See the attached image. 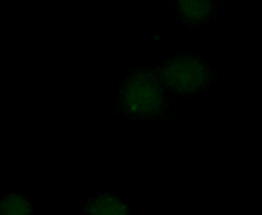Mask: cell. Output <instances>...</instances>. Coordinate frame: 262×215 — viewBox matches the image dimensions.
<instances>
[{
  "instance_id": "2",
  "label": "cell",
  "mask_w": 262,
  "mask_h": 215,
  "mask_svg": "<svg viewBox=\"0 0 262 215\" xmlns=\"http://www.w3.org/2000/svg\"><path fill=\"white\" fill-rule=\"evenodd\" d=\"M155 74L162 86L179 91V93H193L210 82V67L193 55L174 57L167 65H162Z\"/></svg>"
},
{
  "instance_id": "3",
  "label": "cell",
  "mask_w": 262,
  "mask_h": 215,
  "mask_svg": "<svg viewBox=\"0 0 262 215\" xmlns=\"http://www.w3.org/2000/svg\"><path fill=\"white\" fill-rule=\"evenodd\" d=\"M86 215H129V208H126L124 201H119L117 196L103 194L96 196L93 201H89Z\"/></svg>"
},
{
  "instance_id": "5",
  "label": "cell",
  "mask_w": 262,
  "mask_h": 215,
  "mask_svg": "<svg viewBox=\"0 0 262 215\" xmlns=\"http://www.w3.org/2000/svg\"><path fill=\"white\" fill-rule=\"evenodd\" d=\"M0 215H31V203L19 194H10L0 201Z\"/></svg>"
},
{
  "instance_id": "4",
  "label": "cell",
  "mask_w": 262,
  "mask_h": 215,
  "mask_svg": "<svg viewBox=\"0 0 262 215\" xmlns=\"http://www.w3.org/2000/svg\"><path fill=\"white\" fill-rule=\"evenodd\" d=\"M181 10V17L188 24H198V22L207 19V14L212 10V0H177Z\"/></svg>"
},
{
  "instance_id": "1",
  "label": "cell",
  "mask_w": 262,
  "mask_h": 215,
  "mask_svg": "<svg viewBox=\"0 0 262 215\" xmlns=\"http://www.w3.org/2000/svg\"><path fill=\"white\" fill-rule=\"evenodd\" d=\"M122 105L131 115H160L165 110V93L158 74L152 70H136L126 79L122 91Z\"/></svg>"
}]
</instances>
